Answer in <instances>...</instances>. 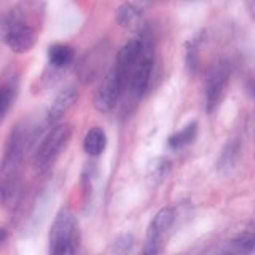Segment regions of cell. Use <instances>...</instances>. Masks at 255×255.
I'll return each mask as SVG.
<instances>
[{
	"mask_svg": "<svg viewBox=\"0 0 255 255\" xmlns=\"http://www.w3.org/2000/svg\"><path fill=\"white\" fill-rule=\"evenodd\" d=\"M77 99H78V94L75 91V88H72V86L64 88V90L54 98L53 106L50 107V112H48V122L54 123V122H58V120H61L72 107H74Z\"/></svg>",
	"mask_w": 255,
	"mask_h": 255,
	"instance_id": "9c48e42d",
	"label": "cell"
},
{
	"mask_svg": "<svg viewBox=\"0 0 255 255\" xmlns=\"http://www.w3.org/2000/svg\"><path fill=\"white\" fill-rule=\"evenodd\" d=\"M132 246H134V239L132 236H122L120 239H117L115 241V246H114V249L118 255H126V254H129L131 249H132Z\"/></svg>",
	"mask_w": 255,
	"mask_h": 255,
	"instance_id": "ac0fdd59",
	"label": "cell"
},
{
	"mask_svg": "<svg viewBox=\"0 0 255 255\" xmlns=\"http://www.w3.org/2000/svg\"><path fill=\"white\" fill-rule=\"evenodd\" d=\"M27 129L26 126L18 125L8 137L5 153L0 163V193L5 201L13 199L18 188L19 167L22 163L24 151L27 148Z\"/></svg>",
	"mask_w": 255,
	"mask_h": 255,
	"instance_id": "6da1fadb",
	"label": "cell"
},
{
	"mask_svg": "<svg viewBox=\"0 0 255 255\" xmlns=\"http://www.w3.org/2000/svg\"><path fill=\"white\" fill-rule=\"evenodd\" d=\"M6 238H8L6 230H5V228H0V246H2V244L6 241Z\"/></svg>",
	"mask_w": 255,
	"mask_h": 255,
	"instance_id": "d6986e66",
	"label": "cell"
},
{
	"mask_svg": "<svg viewBox=\"0 0 255 255\" xmlns=\"http://www.w3.org/2000/svg\"><path fill=\"white\" fill-rule=\"evenodd\" d=\"M171 171V161L166 158H155L148 166V179L153 185L161 183Z\"/></svg>",
	"mask_w": 255,
	"mask_h": 255,
	"instance_id": "9a60e30c",
	"label": "cell"
},
{
	"mask_svg": "<svg viewBox=\"0 0 255 255\" xmlns=\"http://www.w3.org/2000/svg\"><path fill=\"white\" fill-rule=\"evenodd\" d=\"M139 38L142 42V51L137 61L132 66L129 75H128V82H126V85L129 86V93L135 99H140L148 91L151 83V74H153V64H155L153 46H151L150 38L145 35H142Z\"/></svg>",
	"mask_w": 255,
	"mask_h": 255,
	"instance_id": "3957f363",
	"label": "cell"
},
{
	"mask_svg": "<svg viewBox=\"0 0 255 255\" xmlns=\"http://www.w3.org/2000/svg\"><path fill=\"white\" fill-rule=\"evenodd\" d=\"M175 219V214L172 207H161L155 217L151 219L148 231H147V244L143 249L142 255H159L163 251V243L167 235V231L171 230L172 223Z\"/></svg>",
	"mask_w": 255,
	"mask_h": 255,
	"instance_id": "52a82bcc",
	"label": "cell"
},
{
	"mask_svg": "<svg viewBox=\"0 0 255 255\" xmlns=\"http://www.w3.org/2000/svg\"><path fill=\"white\" fill-rule=\"evenodd\" d=\"M230 82V66L227 61H219L211 69L209 75L206 78L204 86V99H206V110L212 114V112L219 107L223 96L227 93Z\"/></svg>",
	"mask_w": 255,
	"mask_h": 255,
	"instance_id": "8992f818",
	"label": "cell"
},
{
	"mask_svg": "<svg viewBox=\"0 0 255 255\" xmlns=\"http://www.w3.org/2000/svg\"><path fill=\"white\" fill-rule=\"evenodd\" d=\"M106 145H107V135L102 128L94 126L86 132L83 139V148L90 156H99L106 150Z\"/></svg>",
	"mask_w": 255,
	"mask_h": 255,
	"instance_id": "30bf717a",
	"label": "cell"
},
{
	"mask_svg": "<svg viewBox=\"0 0 255 255\" xmlns=\"http://www.w3.org/2000/svg\"><path fill=\"white\" fill-rule=\"evenodd\" d=\"M142 13H143L142 5L129 2V3H123L118 8L117 18L122 27H134L142 19Z\"/></svg>",
	"mask_w": 255,
	"mask_h": 255,
	"instance_id": "4fadbf2b",
	"label": "cell"
},
{
	"mask_svg": "<svg viewBox=\"0 0 255 255\" xmlns=\"http://www.w3.org/2000/svg\"><path fill=\"white\" fill-rule=\"evenodd\" d=\"M16 96V86L11 80H2L0 82V122L10 110Z\"/></svg>",
	"mask_w": 255,
	"mask_h": 255,
	"instance_id": "5bb4252c",
	"label": "cell"
},
{
	"mask_svg": "<svg viewBox=\"0 0 255 255\" xmlns=\"http://www.w3.org/2000/svg\"><path fill=\"white\" fill-rule=\"evenodd\" d=\"M77 222L75 217L67 209H61L53 222L50 231V244L54 243H75Z\"/></svg>",
	"mask_w": 255,
	"mask_h": 255,
	"instance_id": "ba28073f",
	"label": "cell"
},
{
	"mask_svg": "<svg viewBox=\"0 0 255 255\" xmlns=\"http://www.w3.org/2000/svg\"><path fill=\"white\" fill-rule=\"evenodd\" d=\"M238 155H239V143L228 142L227 147L223 148V151H222L219 167H220V169H223V167H225V169H230V167L236 163Z\"/></svg>",
	"mask_w": 255,
	"mask_h": 255,
	"instance_id": "2e32d148",
	"label": "cell"
},
{
	"mask_svg": "<svg viewBox=\"0 0 255 255\" xmlns=\"http://www.w3.org/2000/svg\"><path fill=\"white\" fill-rule=\"evenodd\" d=\"M196 134H198V123H188L185 128H182L180 131L174 132L169 139H167V145H169L172 150H180V148H185L188 147L190 143H193L196 139Z\"/></svg>",
	"mask_w": 255,
	"mask_h": 255,
	"instance_id": "7c38bea8",
	"label": "cell"
},
{
	"mask_svg": "<svg viewBox=\"0 0 255 255\" xmlns=\"http://www.w3.org/2000/svg\"><path fill=\"white\" fill-rule=\"evenodd\" d=\"M75 59V51L74 48L69 45L56 43L48 48V61L53 67L56 69H64L69 67Z\"/></svg>",
	"mask_w": 255,
	"mask_h": 255,
	"instance_id": "8fae6325",
	"label": "cell"
},
{
	"mask_svg": "<svg viewBox=\"0 0 255 255\" xmlns=\"http://www.w3.org/2000/svg\"><path fill=\"white\" fill-rule=\"evenodd\" d=\"M126 86V75L123 70H120L117 66L110 69L109 74L104 77L102 83L99 85L98 91L94 94V107L96 110L107 112L114 110L122 98L123 90Z\"/></svg>",
	"mask_w": 255,
	"mask_h": 255,
	"instance_id": "5b68a950",
	"label": "cell"
},
{
	"mask_svg": "<svg viewBox=\"0 0 255 255\" xmlns=\"http://www.w3.org/2000/svg\"><path fill=\"white\" fill-rule=\"evenodd\" d=\"M70 135H72L70 125L56 126L45 135L34 155V164L37 169L40 171L48 169L59 158L61 151L66 148V145L70 140Z\"/></svg>",
	"mask_w": 255,
	"mask_h": 255,
	"instance_id": "277c9868",
	"label": "cell"
},
{
	"mask_svg": "<svg viewBox=\"0 0 255 255\" xmlns=\"http://www.w3.org/2000/svg\"><path fill=\"white\" fill-rule=\"evenodd\" d=\"M3 40L14 53H27L35 45L37 30L30 22L26 21L24 13L19 8H14L6 16L3 22Z\"/></svg>",
	"mask_w": 255,
	"mask_h": 255,
	"instance_id": "7a4b0ae2",
	"label": "cell"
},
{
	"mask_svg": "<svg viewBox=\"0 0 255 255\" xmlns=\"http://www.w3.org/2000/svg\"><path fill=\"white\" fill-rule=\"evenodd\" d=\"M51 255H75V243H54L50 244Z\"/></svg>",
	"mask_w": 255,
	"mask_h": 255,
	"instance_id": "e0dca14e",
	"label": "cell"
}]
</instances>
